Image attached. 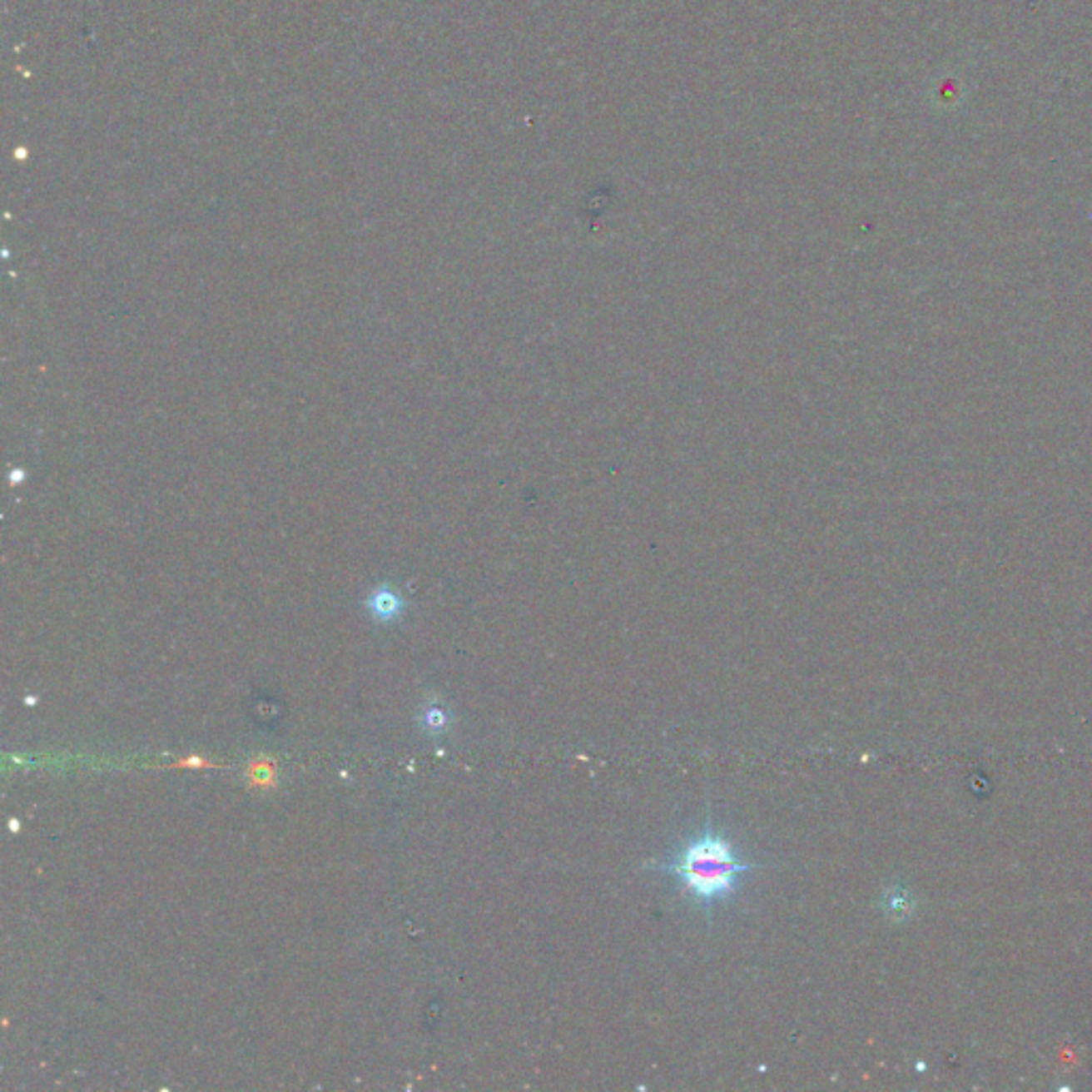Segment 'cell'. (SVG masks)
<instances>
[{"mask_svg":"<svg viewBox=\"0 0 1092 1092\" xmlns=\"http://www.w3.org/2000/svg\"><path fill=\"white\" fill-rule=\"evenodd\" d=\"M184 764H188V766H203V762H201L199 757H191V760H186Z\"/></svg>","mask_w":1092,"mask_h":1092,"instance_id":"cell-5","label":"cell"},{"mask_svg":"<svg viewBox=\"0 0 1092 1092\" xmlns=\"http://www.w3.org/2000/svg\"><path fill=\"white\" fill-rule=\"evenodd\" d=\"M762 866L764 864L742 860L730 836L715 830L708 813L696 836L685 841L668 860L648 864L647 871L673 877L711 921L712 909L730 901L747 875Z\"/></svg>","mask_w":1092,"mask_h":1092,"instance_id":"cell-1","label":"cell"},{"mask_svg":"<svg viewBox=\"0 0 1092 1092\" xmlns=\"http://www.w3.org/2000/svg\"><path fill=\"white\" fill-rule=\"evenodd\" d=\"M246 779L252 787H259V790H271L278 783V766L275 762L269 760V757L261 756L256 760L250 762V766L246 768Z\"/></svg>","mask_w":1092,"mask_h":1092,"instance_id":"cell-3","label":"cell"},{"mask_svg":"<svg viewBox=\"0 0 1092 1092\" xmlns=\"http://www.w3.org/2000/svg\"><path fill=\"white\" fill-rule=\"evenodd\" d=\"M367 608H370L374 619L389 623V621H395L397 617H400L404 604H401V600L395 593H390V591H378L374 598H370Z\"/></svg>","mask_w":1092,"mask_h":1092,"instance_id":"cell-4","label":"cell"},{"mask_svg":"<svg viewBox=\"0 0 1092 1092\" xmlns=\"http://www.w3.org/2000/svg\"><path fill=\"white\" fill-rule=\"evenodd\" d=\"M419 723H420V730H423L424 734H429V737H444V734L450 730L453 715L449 712V708L442 707L439 702H431L420 711Z\"/></svg>","mask_w":1092,"mask_h":1092,"instance_id":"cell-2","label":"cell"}]
</instances>
